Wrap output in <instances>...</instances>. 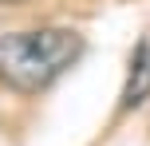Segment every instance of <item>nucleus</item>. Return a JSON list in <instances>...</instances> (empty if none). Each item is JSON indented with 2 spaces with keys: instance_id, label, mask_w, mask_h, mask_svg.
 I'll return each mask as SVG.
<instances>
[{
  "instance_id": "f257e3e1",
  "label": "nucleus",
  "mask_w": 150,
  "mask_h": 146,
  "mask_svg": "<svg viewBox=\"0 0 150 146\" xmlns=\"http://www.w3.org/2000/svg\"><path fill=\"white\" fill-rule=\"evenodd\" d=\"M83 36L71 28L0 32V83L20 95H40L79 63Z\"/></svg>"
},
{
  "instance_id": "f03ea898",
  "label": "nucleus",
  "mask_w": 150,
  "mask_h": 146,
  "mask_svg": "<svg viewBox=\"0 0 150 146\" xmlns=\"http://www.w3.org/2000/svg\"><path fill=\"white\" fill-rule=\"evenodd\" d=\"M150 99V32L138 39L134 55H130V71H127V87H122V111L142 107Z\"/></svg>"
},
{
  "instance_id": "7ed1b4c3",
  "label": "nucleus",
  "mask_w": 150,
  "mask_h": 146,
  "mask_svg": "<svg viewBox=\"0 0 150 146\" xmlns=\"http://www.w3.org/2000/svg\"><path fill=\"white\" fill-rule=\"evenodd\" d=\"M0 4H16V0H0Z\"/></svg>"
}]
</instances>
